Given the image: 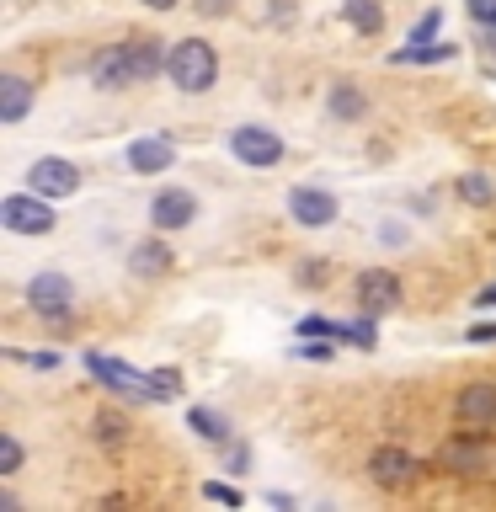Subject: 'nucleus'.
Returning <instances> with one entry per match:
<instances>
[{"label":"nucleus","mask_w":496,"mask_h":512,"mask_svg":"<svg viewBox=\"0 0 496 512\" xmlns=\"http://www.w3.org/2000/svg\"><path fill=\"white\" fill-rule=\"evenodd\" d=\"M155 70H166V54H160L155 38H128V43H118V48H107V54L91 59V80L102 91L139 86V80H150Z\"/></svg>","instance_id":"f257e3e1"},{"label":"nucleus","mask_w":496,"mask_h":512,"mask_svg":"<svg viewBox=\"0 0 496 512\" xmlns=\"http://www.w3.org/2000/svg\"><path fill=\"white\" fill-rule=\"evenodd\" d=\"M166 75H171V86L187 91V96L214 91V80H219V54H214V43L182 38V43H176L171 54H166Z\"/></svg>","instance_id":"f03ea898"},{"label":"nucleus","mask_w":496,"mask_h":512,"mask_svg":"<svg viewBox=\"0 0 496 512\" xmlns=\"http://www.w3.org/2000/svg\"><path fill=\"white\" fill-rule=\"evenodd\" d=\"M0 224H6L11 235H48L59 224V214L48 208L43 192H11V198L0 203Z\"/></svg>","instance_id":"7ed1b4c3"},{"label":"nucleus","mask_w":496,"mask_h":512,"mask_svg":"<svg viewBox=\"0 0 496 512\" xmlns=\"http://www.w3.org/2000/svg\"><path fill=\"white\" fill-rule=\"evenodd\" d=\"M230 155L240 160V166H278L283 160V139L272 134V128H262V123H246V128H235L230 134Z\"/></svg>","instance_id":"20e7f679"},{"label":"nucleus","mask_w":496,"mask_h":512,"mask_svg":"<svg viewBox=\"0 0 496 512\" xmlns=\"http://www.w3.org/2000/svg\"><path fill=\"white\" fill-rule=\"evenodd\" d=\"M27 304L48 320H64L75 310V288H70V278H59V272H38V278L27 283Z\"/></svg>","instance_id":"39448f33"},{"label":"nucleus","mask_w":496,"mask_h":512,"mask_svg":"<svg viewBox=\"0 0 496 512\" xmlns=\"http://www.w3.org/2000/svg\"><path fill=\"white\" fill-rule=\"evenodd\" d=\"M86 368L107 384V390H118V395H128V400H155V395H150V374H139V368H128V363H118V358L91 352Z\"/></svg>","instance_id":"423d86ee"},{"label":"nucleus","mask_w":496,"mask_h":512,"mask_svg":"<svg viewBox=\"0 0 496 512\" xmlns=\"http://www.w3.org/2000/svg\"><path fill=\"white\" fill-rule=\"evenodd\" d=\"M352 294H358L363 315H384V310H395V304H400V278H395V272H384V267H368V272H358Z\"/></svg>","instance_id":"0eeeda50"},{"label":"nucleus","mask_w":496,"mask_h":512,"mask_svg":"<svg viewBox=\"0 0 496 512\" xmlns=\"http://www.w3.org/2000/svg\"><path fill=\"white\" fill-rule=\"evenodd\" d=\"M27 182H32V192H43V198H75L80 171L70 166V160H59V155H43L38 166L27 171Z\"/></svg>","instance_id":"6e6552de"},{"label":"nucleus","mask_w":496,"mask_h":512,"mask_svg":"<svg viewBox=\"0 0 496 512\" xmlns=\"http://www.w3.org/2000/svg\"><path fill=\"white\" fill-rule=\"evenodd\" d=\"M123 160H128V171H134V176H160V171L176 166V144L160 139V134H150V139H134V144H128Z\"/></svg>","instance_id":"1a4fd4ad"},{"label":"nucleus","mask_w":496,"mask_h":512,"mask_svg":"<svg viewBox=\"0 0 496 512\" xmlns=\"http://www.w3.org/2000/svg\"><path fill=\"white\" fill-rule=\"evenodd\" d=\"M288 214H294L304 230H320V224H331L342 208H336L331 192H320V187H294L288 192Z\"/></svg>","instance_id":"9d476101"},{"label":"nucleus","mask_w":496,"mask_h":512,"mask_svg":"<svg viewBox=\"0 0 496 512\" xmlns=\"http://www.w3.org/2000/svg\"><path fill=\"white\" fill-rule=\"evenodd\" d=\"M192 214H198V198H192L187 187H166V192H155V203H150L155 230H182V224H192Z\"/></svg>","instance_id":"9b49d317"},{"label":"nucleus","mask_w":496,"mask_h":512,"mask_svg":"<svg viewBox=\"0 0 496 512\" xmlns=\"http://www.w3.org/2000/svg\"><path fill=\"white\" fill-rule=\"evenodd\" d=\"M454 416L464 427H491L496 422V384H464L454 400Z\"/></svg>","instance_id":"f8f14e48"},{"label":"nucleus","mask_w":496,"mask_h":512,"mask_svg":"<svg viewBox=\"0 0 496 512\" xmlns=\"http://www.w3.org/2000/svg\"><path fill=\"white\" fill-rule=\"evenodd\" d=\"M368 475H374V486H406L416 475V459L400 454V448H379V454L368 459Z\"/></svg>","instance_id":"ddd939ff"},{"label":"nucleus","mask_w":496,"mask_h":512,"mask_svg":"<svg viewBox=\"0 0 496 512\" xmlns=\"http://www.w3.org/2000/svg\"><path fill=\"white\" fill-rule=\"evenodd\" d=\"M27 107H32V86L22 75H6L0 80V123H22Z\"/></svg>","instance_id":"4468645a"},{"label":"nucleus","mask_w":496,"mask_h":512,"mask_svg":"<svg viewBox=\"0 0 496 512\" xmlns=\"http://www.w3.org/2000/svg\"><path fill=\"white\" fill-rule=\"evenodd\" d=\"M128 267H134L139 278H160V272H171V251L160 246V240H139V246L128 251Z\"/></svg>","instance_id":"2eb2a0df"},{"label":"nucleus","mask_w":496,"mask_h":512,"mask_svg":"<svg viewBox=\"0 0 496 512\" xmlns=\"http://www.w3.org/2000/svg\"><path fill=\"white\" fill-rule=\"evenodd\" d=\"M342 16L358 32H368V38H374V32H384V6L379 0H342Z\"/></svg>","instance_id":"dca6fc26"},{"label":"nucleus","mask_w":496,"mask_h":512,"mask_svg":"<svg viewBox=\"0 0 496 512\" xmlns=\"http://www.w3.org/2000/svg\"><path fill=\"white\" fill-rule=\"evenodd\" d=\"M187 427L198 432V438H214V443L224 438V416L208 411V406H192V411H187Z\"/></svg>","instance_id":"f3484780"},{"label":"nucleus","mask_w":496,"mask_h":512,"mask_svg":"<svg viewBox=\"0 0 496 512\" xmlns=\"http://www.w3.org/2000/svg\"><path fill=\"white\" fill-rule=\"evenodd\" d=\"M150 395H155V400L182 395V374H176V368H155V374H150Z\"/></svg>","instance_id":"a211bd4d"},{"label":"nucleus","mask_w":496,"mask_h":512,"mask_svg":"<svg viewBox=\"0 0 496 512\" xmlns=\"http://www.w3.org/2000/svg\"><path fill=\"white\" fill-rule=\"evenodd\" d=\"M16 470H22V443L6 432V438H0V475H16Z\"/></svg>","instance_id":"6ab92c4d"},{"label":"nucleus","mask_w":496,"mask_h":512,"mask_svg":"<svg viewBox=\"0 0 496 512\" xmlns=\"http://www.w3.org/2000/svg\"><path fill=\"white\" fill-rule=\"evenodd\" d=\"M331 112H336V118H358V112H363V96H358V91H331Z\"/></svg>","instance_id":"aec40b11"},{"label":"nucleus","mask_w":496,"mask_h":512,"mask_svg":"<svg viewBox=\"0 0 496 512\" xmlns=\"http://www.w3.org/2000/svg\"><path fill=\"white\" fill-rule=\"evenodd\" d=\"M459 192H464L470 203H491V182H486V176H475V171L459 182Z\"/></svg>","instance_id":"412c9836"},{"label":"nucleus","mask_w":496,"mask_h":512,"mask_svg":"<svg viewBox=\"0 0 496 512\" xmlns=\"http://www.w3.org/2000/svg\"><path fill=\"white\" fill-rule=\"evenodd\" d=\"M464 11H470V22L496 27V0H464Z\"/></svg>","instance_id":"4be33fe9"},{"label":"nucleus","mask_w":496,"mask_h":512,"mask_svg":"<svg viewBox=\"0 0 496 512\" xmlns=\"http://www.w3.org/2000/svg\"><path fill=\"white\" fill-rule=\"evenodd\" d=\"M203 496H208V502H224V507H240V491L235 486H219V480H208Z\"/></svg>","instance_id":"5701e85b"},{"label":"nucleus","mask_w":496,"mask_h":512,"mask_svg":"<svg viewBox=\"0 0 496 512\" xmlns=\"http://www.w3.org/2000/svg\"><path fill=\"white\" fill-rule=\"evenodd\" d=\"M438 22H443V16H438V11H427V16H422V22H416V27H411V43H427V38H432V32H438Z\"/></svg>","instance_id":"b1692460"},{"label":"nucleus","mask_w":496,"mask_h":512,"mask_svg":"<svg viewBox=\"0 0 496 512\" xmlns=\"http://www.w3.org/2000/svg\"><path fill=\"white\" fill-rule=\"evenodd\" d=\"M192 6H198L203 16H230V6H235V0H192Z\"/></svg>","instance_id":"393cba45"},{"label":"nucleus","mask_w":496,"mask_h":512,"mask_svg":"<svg viewBox=\"0 0 496 512\" xmlns=\"http://www.w3.org/2000/svg\"><path fill=\"white\" fill-rule=\"evenodd\" d=\"M470 342H496V326H470Z\"/></svg>","instance_id":"a878e982"},{"label":"nucleus","mask_w":496,"mask_h":512,"mask_svg":"<svg viewBox=\"0 0 496 512\" xmlns=\"http://www.w3.org/2000/svg\"><path fill=\"white\" fill-rule=\"evenodd\" d=\"M475 304H480V310H496V283H491V288H480V299H475Z\"/></svg>","instance_id":"bb28decb"},{"label":"nucleus","mask_w":496,"mask_h":512,"mask_svg":"<svg viewBox=\"0 0 496 512\" xmlns=\"http://www.w3.org/2000/svg\"><path fill=\"white\" fill-rule=\"evenodd\" d=\"M144 6H150V11H171L176 0H144Z\"/></svg>","instance_id":"cd10ccee"}]
</instances>
